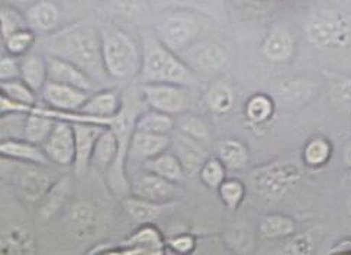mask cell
<instances>
[{
    "mask_svg": "<svg viewBox=\"0 0 351 255\" xmlns=\"http://www.w3.org/2000/svg\"><path fill=\"white\" fill-rule=\"evenodd\" d=\"M143 66L138 75L141 84H174L192 86L197 83L196 73L173 51L160 42L157 35L144 34Z\"/></svg>",
    "mask_w": 351,
    "mask_h": 255,
    "instance_id": "2",
    "label": "cell"
},
{
    "mask_svg": "<svg viewBox=\"0 0 351 255\" xmlns=\"http://www.w3.org/2000/svg\"><path fill=\"white\" fill-rule=\"evenodd\" d=\"M69 189H70L69 177H61L60 180L56 182L54 186L49 189V191L45 195V202L43 206V213L45 218H49V216L54 215L60 209L62 202H64L67 197Z\"/></svg>",
    "mask_w": 351,
    "mask_h": 255,
    "instance_id": "32",
    "label": "cell"
},
{
    "mask_svg": "<svg viewBox=\"0 0 351 255\" xmlns=\"http://www.w3.org/2000/svg\"><path fill=\"white\" fill-rule=\"evenodd\" d=\"M337 99L340 106L351 114V79L343 80L337 88Z\"/></svg>",
    "mask_w": 351,
    "mask_h": 255,
    "instance_id": "44",
    "label": "cell"
},
{
    "mask_svg": "<svg viewBox=\"0 0 351 255\" xmlns=\"http://www.w3.org/2000/svg\"><path fill=\"white\" fill-rule=\"evenodd\" d=\"M308 41L318 48H335L347 41V23L340 12L330 6L313 8L305 22Z\"/></svg>",
    "mask_w": 351,
    "mask_h": 255,
    "instance_id": "4",
    "label": "cell"
},
{
    "mask_svg": "<svg viewBox=\"0 0 351 255\" xmlns=\"http://www.w3.org/2000/svg\"><path fill=\"white\" fill-rule=\"evenodd\" d=\"M118 154H119L118 138L110 127H106L96 143L93 156H92V165H95L96 169H100V170L106 169L109 171L112 165L115 164Z\"/></svg>",
    "mask_w": 351,
    "mask_h": 255,
    "instance_id": "25",
    "label": "cell"
},
{
    "mask_svg": "<svg viewBox=\"0 0 351 255\" xmlns=\"http://www.w3.org/2000/svg\"><path fill=\"white\" fill-rule=\"evenodd\" d=\"M123 106V99L115 90L96 92L87 100V104L80 110L84 117L93 119L99 125L110 126L112 119H115L121 113Z\"/></svg>",
    "mask_w": 351,
    "mask_h": 255,
    "instance_id": "13",
    "label": "cell"
},
{
    "mask_svg": "<svg viewBox=\"0 0 351 255\" xmlns=\"http://www.w3.org/2000/svg\"><path fill=\"white\" fill-rule=\"evenodd\" d=\"M92 93H87L70 86L49 83L44 86L41 97L45 104L56 112L61 113H80L83 106L90 99Z\"/></svg>",
    "mask_w": 351,
    "mask_h": 255,
    "instance_id": "10",
    "label": "cell"
},
{
    "mask_svg": "<svg viewBox=\"0 0 351 255\" xmlns=\"http://www.w3.org/2000/svg\"><path fill=\"white\" fill-rule=\"evenodd\" d=\"M156 32L162 45L180 56L193 45L195 38L200 32V23L192 16L171 15L157 25Z\"/></svg>",
    "mask_w": 351,
    "mask_h": 255,
    "instance_id": "6",
    "label": "cell"
},
{
    "mask_svg": "<svg viewBox=\"0 0 351 255\" xmlns=\"http://www.w3.org/2000/svg\"><path fill=\"white\" fill-rule=\"evenodd\" d=\"M47 70H48V82L49 83L70 86V87L79 88V90L92 93V95H93V92L97 90L96 83L89 77V75L64 60L48 56L47 57Z\"/></svg>",
    "mask_w": 351,
    "mask_h": 255,
    "instance_id": "11",
    "label": "cell"
},
{
    "mask_svg": "<svg viewBox=\"0 0 351 255\" xmlns=\"http://www.w3.org/2000/svg\"><path fill=\"white\" fill-rule=\"evenodd\" d=\"M0 152H2L3 157L21 164L41 165V167H47L48 164H51L47 158L43 147L31 144L25 141V139L2 141V144H0Z\"/></svg>",
    "mask_w": 351,
    "mask_h": 255,
    "instance_id": "18",
    "label": "cell"
},
{
    "mask_svg": "<svg viewBox=\"0 0 351 255\" xmlns=\"http://www.w3.org/2000/svg\"><path fill=\"white\" fill-rule=\"evenodd\" d=\"M76 135V160H74V171L79 175L84 174L92 164V156L99 136L106 130V126L92 122H71Z\"/></svg>",
    "mask_w": 351,
    "mask_h": 255,
    "instance_id": "12",
    "label": "cell"
},
{
    "mask_svg": "<svg viewBox=\"0 0 351 255\" xmlns=\"http://www.w3.org/2000/svg\"><path fill=\"white\" fill-rule=\"evenodd\" d=\"M141 96L149 109L169 117L180 114L187 105L183 87L174 84H141Z\"/></svg>",
    "mask_w": 351,
    "mask_h": 255,
    "instance_id": "7",
    "label": "cell"
},
{
    "mask_svg": "<svg viewBox=\"0 0 351 255\" xmlns=\"http://www.w3.org/2000/svg\"><path fill=\"white\" fill-rule=\"evenodd\" d=\"M0 22H2V38L3 41L8 40L9 36L14 34L23 31V29H29L28 23L25 16H22L19 12L10 6H2L0 9Z\"/></svg>",
    "mask_w": 351,
    "mask_h": 255,
    "instance_id": "36",
    "label": "cell"
},
{
    "mask_svg": "<svg viewBox=\"0 0 351 255\" xmlns=\"http://www.w3.org/2000/svg\"><path fill=\"white\" fill-rule=\"evenodd\" d=\"M0 88H2V95L8 99L16 101L19 105L34 108L35 93L22 80L0 83Z\"/></svg>",
    "mask_w": 351,
    "mask_h": 255,
    "instance_id": "34",
    "label": "cell"
},
{
    "mask_svg": "<svg viewBox=\"0 0 351 255\" xmlns=\"http://www.w3.org/2000/svg\"><path fill=\"white\" fill-rule=\"evenodd\" d=\"M225 165L219 161V158H208L204 164V167L200 169L199 175L202 183L212 189V190H218L221 187V184L227 180L225 178Z\"/></svg>",
    "mask_w": 351,
    "mask_h": 255,
    "instance_id": "35",
    "label": "cell"
},
{
    "mask_svg": "<svg viewBox=\"0 0 351 255\" xmlns=\"http://www.w3.org/2000/svg\"><path fill=\"white\" fill-rule=\"evenodd\" d=\"M173 144V154L179 158L184 173H196L204 167V152L200 151L197 143L192 141L182 134H176Z\"/></svg>",
    "mask_w": 351,
    "mask_h": 255,
    "instance_id": "23",
    "label": "cell"
},
{
    "mask_svg": "<svg viewBox=\"0 0 351 255\" xmlns=\"http://www.w3.org/2000/svg\"><path fill=\"white\" fill-rule=\"evenodd\" d=\"M348 210H350V213H351V196H350V199H348Z\"/></svg>",
    "mask_w": 351,
    "mask_h": 255,
    "instance_id": "47",
    "label": "cell"
},
{
    "mask_svg": "<svg viewBox=\"0 0 351 255\" xmlns=\"http://www.w3.org/2000/svg\"><path fill=\"white\" fill-rule=\"evenodd\" d=\"M311 93H312V86L306 82H299V80L287 82L279 88V96L291 101L305 99Z\"/></svg>",
    "mask_w": 351,
    "mask_h": 255,
    "instance_id": "41",
    "label": "cell"
},
{
    "mask_svg": "<svg viewBox=\"0 0 351 255\" xmlns=\"http://www.w3.org/2000/svg\"><path fill=\"white\" fill-rule=\"evenodd\" d=\"M15 183L22 191V195L32 202L45 197L49 189L54 186L47 173L38 170L32 164L25 165L16 173Z\"/></svg>",
    "mask_w": 351,
    "mask_h": 255,
    "instance_id": "17",
    "label": "cell"
},
{
    "mask_svg": "<svg viewBox=\"0 0 351 255\" xmlns=\"http://www.w3.org/2000/svg\"><path fill=\"white\" fill-rule=\"evenodd\" d=\"M274 113V104L267 95H254L248 99L245 105V117L256 125L266 123Z\"/></svg>",
    "mask_w": 351,
    "mask_h": 255,
    "instance_id": "30",
    "label": "cell"
},
{
    "mask_svg": "<svg viewBox=\"0 0 351 255\" xmlns=\"http://www.w3.org/2000/svg\"><path fill=\"white\" fill-rule=\"evenodd\" d=\"M171 145L170 135H153L134 132L128 151V158L136 162H147L167 152Z\"/></svg>",
    "mask_w": 351,
    "mask_h": 255,
    "instance_id": "16",
    "label": "cell"
},
{
    "mask_svg": "<svg viewBox=\"0 0 351 255\" xmlns=\"http://www.w3.org/2000/svg\"><path fill=\"white\" fill-rule=\"evenodd\" d=\"M0 80L2 83L21 80V60L12 56H3L0 61Z\"/></svg>",
    "mask_w": 351,
    "mask_h": 255,
    "instance_id": "42",
    "label": "cell"
},
{
    "mask_svg": "<svg viewBox=\"0 0 351 255\" xmlns=\"http://www.w3.org/2000/svg\"><path fill=\"white\" fill-rule=\"evenodd\" d=\"M218 193L223 205L231 210H235L241 205V202L245 196V187L240 180L230 178V180H225L221 184V187L218 189Z\"/></svg>",
    "mask_w": 351,
    "mask_h": 255,
    "instance_id": "37",
    "label": "cell"
},
{
    "mask_svg": "<svg viewBox=\"0 0 351 255\" xmlns=\"http://www.w3.org/2000/svg\"><path fill=\"white\" fill-rule=\"evenodd\" d=\"M313 254V241L311 235L304 234L293 236L291 241L276 252V255H312Z\"/></svg>",
    "mask_w": 351,
    "mask_h": 255,
    "instance_id": "40",
    "label": "cell"
},
{
    "mask_svg": "<svg viewBox=\"0 0 351 255\" xmlns=\"http://www.w3.org/2000/svg\"><path fill=\"white\" fill-rule=\"evenodd\" d=\"M123 206L132 219H135L136 222H141L144 225H149V222L157 219L162 212L161 205H157V203L148 202L135 196L125 199Z\"/></svg>",
    "mask_w": 351,
    "mask_h": 255,
    "instance_id": "29",
    "label": "cell"
},
{
    "mask_svg": "<svg viewBox=\"0 0 351 255\" xmlns=\"http://www.w3.org/2000/svg\"><path fill=\"white\" fill-rule=\"evenodd\" d=\"M131 193L135 197L162 205V203L179 197V186L156 174L144 171L134 177V180L131 182Z\"/></svg>",
    "mask_w": 351,
    "mask_h": 255,
    "instance_id": "9",
    "label": "cell"
},
{
    "mask_svg": "<svg viewBox=\"0 0 351 255\" xmlns=\"http://www.w3.org/2000/svg\"><path fill=\"white\" fill-rule=\"evenodd\" d=\"M332 156V145L327 138L315 136L308 141L304 148L302 158L304 162L311 169H321L328 164Z\"/></svg>",
    "mask_w": 351,
    "mask_h": 255,
    "instance_id": "28",
    "label": "cell"
},
{
    "mask_svg": "<svg viewBox=\"0 0 351 255\" xmlns=\"http://www.w3.org/2000/svg\"><path fill=\"white\" fill-rule=\"evenodd\" d=\"M49 162L69 167L74 165L76 160V135H74L73 123L58 119L51 135L48 136L43 145Z\"/></svg>",
    "mask_w": 351,
    "mask_h": 255,
    "instance_id": "8",
    "label": "cell"
},
{
    "mask_svg": "<svg viewBox=\"0 0 351 255\" xmlns=\"http://www.w3.org/2000/svg\"><path fill=\"white\" fill-rule=\"evenodd\" d=\"M261 51L267 60L273 62H285L293 56V36L286 28H273L263 41Z\"/></svg>",
    "mask_w": 351,
    "mask_h": 255,
    "instance_id": "19",
    "label": "cell"
},
{
    "mask_svg": "<svg viewBox=\"0 0 351 255\" xmlns=\"http://www.w3.org/2000/svg\"><path fill=\"white\" fill-rule=\"evenodd\" d=\"M47 53L84 71L96 83L108 84L110 77L102 58L100 32L90 22L73 23L45 40Z\"/></svg>",
    "mask_w": 351,
    "mask_h": 255,
    "instance_id": "1",
    "label": "cell"
},
{
    "mask_svg": "<svg viewBox=\"0 0 351 255\" xmlns=\"http://www.w3.org/2000/svg\"><path fill=\"white\" fill-rule=\"evenodd\" d=\"M178 130H179V134L191 138L195 143L208 141L209 138L206 123L202 119L195 117V114H186V117H183L182 121L179 122Z\"/></svg>",
    "mask_w": 351,
    "mask_h": 255,
    "instance_id": "39",
    "label": "cell"
},
{
    "mask_svg": "<svg viewBox=\"0 0 351 255\" xmlns=\"http://www.w3.org/2000/svg\"><path fill=\"white\" fill-rule=\"evenodd\" d=\"M99 255H125V252L121 250V251H109V252L99 254Z\"/></svg>",
    "mask_w": 351,
    "mask_h": 255,
    "instance_id": "46",
    "label": "cell"
},
{
    "mask_svg": "<svg viewBox=\"0 0 351 255\" xmlns=\"http://www.w3.org/2000/svg\"><path fill=\"white\" fill-rule=\"evenodd\" d=\"M343 157H344V164H346V167L351 170V143H348V144L346 145Z\"/></svg>",
    "mask_w": 351,
    "mask_h": 255,
    "instance_id": "45",
    "label": "cell"
},
{
    "mask_svg": "<svg viewBox=\"0 0 351 255\" xmlns=\"http://www.w3.org/2000/svg\"><path fill=\"white\" fill-rule=\"evenodd\" d=\"M143 169L144 171L156 174L174 184L182 183L186 175L179 158L176 157L173 152H165V154L144 162Z\"/></svg>",
    "mask_w": 351,
    "mask_h": 255,
    "instance_id": "24",
    "label": "cell"
},
{
    "mask_svg": "<svg viewBox=\"0 0 351 255\" xmlns=\"http://www.w3.org/2000/svg\"><path fill=\"white\" fill-rule=\"evenodd\" d=\"M56 123L57 121L49 117L45 109L34 108V110L27 117L23 139L31 144L43 147L48 136L51 135Z\"/></svg>",
    "mask_w": 351,
    "mask_h": 255,
    "instance_id": "21",
    "label": "cell"
},
{
    "mask_svg": "<svg viewBox=\"0 0 351 255\" xmlns=\"http://www.w3.org/2000/svg\"><path fill=\"white\" fill-rule=\"evenodd\" d=\"M125 255H166V244L157 228L144 225L123 242Z\"/></svg>",
    "mask_w": 351,
    "mask_h": 255,
    "instance_id": "15",
    "label": "cell"
},
{
    "mask_svg": "<svg viewBox=\"0 0 351 255\" xmlns=\"http://www.w3.org/2000/svg\"><path fill=\"white\" fill-rule=\"evenodd\" d=\"M102 58L110 80H131L141 73L143 54L132 38L115 27L100 29Z\"/></svg>",
    "mask_w": 351,
    "mask_h": 255,
    "instance_id": "3",
    "label": "cell"
},
{
    "mask_svg": "<svg viewBox=\"0 0 351 255\" xmlns=\"http://www.w3.org/2000/svg\"><path fill=\"white\" fill-rule=\"evenodd\" d=\"M28 28L34 32H51L60 22V9L53 2H36L25 12Z\"/></svg>",
    "mask_w": 351,
    "mask_h": 255,
    "instance_id": "20",
    "label": "cell"
},
{
    "mask_svg": "<svg viewBox=\"0 0 351 255\" xmlns=\"http://www.w3.org/2000/svg\"><path fill=\"white\" fill-rule=\"evenodd\" d=\"M208 104L210 109L217 113L228 112L234 104L231 88L223 83H217L215 86H212L208 92Z\"/></svg>",
    "mask_w": 351,
    "mask_h": 255,
    "instance_id": "38",
    "label": "cell"
},
{
    "mask_svg": "<svg viewBox=\"0 0 351 255\" xmlns=\"http://www.w3.org/2000/svg\"><path fill=\"white\" fill-rule=\"evenodd\" d=\"M218 158L227 170H241L248 162V149L237 139H225L218 145Z\"/></svg>",
    "mask_w": 351,
    "mask_h": 255,
    "instance_id": "27",
    "label": "cell"
},
{
    "mask_svg": "<svg viewBox=\"0 0 351 255\" xmlns=\"http://www.w3.org/2000/svg\"><path fill=\"white\" fill-rule=\"evenodd\" d=\"M35 44V32L32 29H23L5 40L8 56L22 58L29 54V49Z\"/></svg>",
    "mask_w": 351,
    "mask_h": 255,
    "instance_id": "33",
    "label": "cell"
},
{
    "mask_svg": "<svg viewBox=\"0 0 351 255\" xmlns=\"http://www.w3.org/2000/svg\"><path fill=\"white\" fill-rule=\"evenodd\" d=\"M193 71H214L222 69L228 61L227 53L215 42L193 44L179 56Z\"/></svg>",
    "mask_w": 351,
    "mask_h": 255,
    "instance_id": "14",
    "label": "cell"
},
{
    "mask_svg": "<svg viewBox=\"0 0 351 255\" xmlns=\"http://www.w3.org/2000/svg\"><path fill=\"white\" fill-rule=\"evenodd\" d=\"M300 178L298 165L287 161H274L256 169L252 184L257 193L270 200L282 199Z\"/></svg>",
    "mask_w": 351,
    "mask_h": 255,
    "instance_id": "5",
    "label": "cell"
},
{
    "mask_svg": "<svg viewBox=\"0 0 351 255\" xmlns=\"http://www.w3.org/2000/svg\"><path fill=\"white\" fill-rule=\"evenodd\" d=\"M167 247L178 255H191L196 247V241L192 235H178L169 239Z\"/></svg>",
    "mask_w": 351,
    "mask_h": 255,
    "instance_id": "43",
    "label": "cell"
},
{
    "mask_svg": "<svg viewBox=\"0 0 351 255\" xmlns=\"http://www.w3.org/2000/svg\"><path fill=\"white\" fill-rule=\"evenodd\" d=\"M21 80L27 84L34 93H41L48 82L47 58L29 53L21 58Z\"/></svg>",
    "mask_w": 351,
    "mask_h": 255,
    "instance_id": "22",
    "label": "cell"
},
{
    "mask_svg": "<svg viewBox=\"0 0 351 255\" xmlns=\"http://www.w3.org/2000/svg\"><path fill=\"white\" fill-rule=\"evenodd\" d=\"M174 130V119L169 114L156 110L141 113L135 123V132L153 134V135H170Z\"/></svg>",
    "mask_w": 351,
    "mask_h": 255,
    "instance_id": "26",
    "label": "cell"
},
{
    "mask_svg": "<svg viewBox=\"0 0 351 255\" xmlns=\"http://www.w3.org/2000/svg\"><path fill=\"white\" fill-rule=\"evenodd\" d=\"M296 229V225L293 219L287 218V216L282 215H270L266 216L261 221L260 231L269 239H279V238H287L293 235Z\"/></svg>",
    "mask_w": 351,
    "mask_h": 255,
    "instance_id": "31",
    "label": "cell"
}]
</instances>
